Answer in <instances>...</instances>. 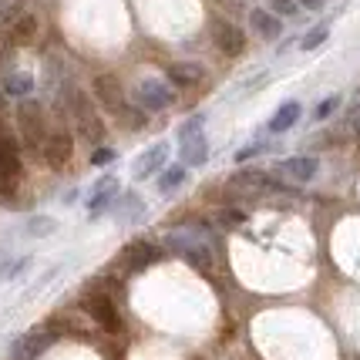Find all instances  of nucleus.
<instances>
[{
  "label": "nucleus",
  "instance_id": "obj_1",
  "mask_svg": "<svg viewBox=\"0 0 360 360\" xmlns=\"http://www.w3.org/2000/svg\"><path fill=\"white\" fill-rule=\"evenodd\" d=\"M165 250H172L179 259H186L192 269H199V273H209L212 263H216V256L209 250V243H205L199 233H188V229H172V233H165Z\"/></svg>",
  "mask_w": 360,
  "mask_h": 360
},
{
  "label": "nucleus",
  "instance_id": "obj_2",
  "mask_svg": "<svg viewBox=\"0 0 360 360\" xmlns=\"http://www.w3.org/2000/svg\"><path fill=\"white\" fill-rule=\"evenodd\" d=\"M205 118L202 115H195V118H188L182 131H179V152H182V162H186V169H202L205 162H209V141H205Z\"/></svg>",
  "mask_w": 360,
  "mask_h": 360
},
{
  "label": "nucleus",
  "instance_id": "obj_3",
  "mask_svg": "<svg viewBox=\"0 0 360 360\" xmlns=\"http://www.w3.org/2000/svg\"><path fill=\"white\" fill-rule=\"evenodd\" d=\"M17 122H20V131H24V141L31 145L34 152H44V141H47V135H51V128L44 125V111H41V105L24 101L20 111H17Z\"/></svg>",
  "mask_w": 360,
  "mask_h": 360
},
{
  "label": "nucleus",
  "instance_id": "obj_4",
  "mask_svg": "<svg viewBox=\"0 0 360 360\" xmlns=\"http://www.w3.org/2000/svg\"><path fill=\"white\" fill-rule=\"evenodd\" d=\"M84 310L94 316L98 327H105L108 333H118V330H122V314H118V307H115V300H111L108 293H88V297H84Z\"/></svg>",
  "mask_w": 360,
  "mask_h": 360
},
{
  "label": "nucleus",
  "instance_id": "obj_5",
  "mask_svg": "<svg viewBox=\"0 0 360 360\" xmlns=\"http://www.w3.org/2000/svg\"><path fill=\"white\" fill-rule=\"evenodd\" d=\"M169 145L165 141H158V145H152V148H145L139 155V162H135V169H131V175H135V182H145V179H152V175H162L169 165Z\"/></svg>",
  "mask_w": 360,
  "mask_h": 360
},
{
  "label": "nucleus",
  "instance_id": "obj_6",
  "mask_svg": "<svg viewBox=\"0 0 360 360\" xmlns=\"http://www.w3.org/2000/svg\"><path fill=\"white\" fill-rule=\"evenodd\" d=\"M135 101H139L145 111H162V108H169V105L175 101V94H172L169 84L148 78V81H141L139 88H135Z\"/></svg>",
  "mask_w": 360,
  "mask_h": 360
},
{
  "label": "nucleus",
  "instance_id": "obj_7",
  "mask_svg": "<svg viewBox=\"0 0 360 360\" xmlns=\"http://www.w3.org/2000/svg\"><path fill=\"white\" fill-rule=\"evenodd\" d=\"M229 186H239V188H252V192H286V182H280L276 175L269 172H259V169H243L229 179Z\"/></svg>",
  "mask_w": 360,
  "mask_h": 360
},
{
  "label": "nucleus",
  "instance_id": "obj_8",
  "mask_svg": "<svg viewBox=\"0 0 360 360\" xmlns=\"http://www.w3.org/2000/svg\"><path fill=\"white\" fill-rule=\"evenodd\" d=\"M212 37H216V47H219L226 58H239V54L246 51V37H243V31H239L236 24L219 20V24L212 27Z\"/></svg>",
  "mask_w": 360,
  "mask_h": 360
},
{
  "label": "nucleus",
  "instance_id": "obj_9",
  "mask_svg": "<svg viewBox=\"0 0 360 360\" xmlns=\"http://www.w3.org/2000/svg\"><path fill=\"white\" fill-rule=\"evenodd\" d=\"M94 94H98V101H101L108 111H115V115L125 108L122 84H118V78H111V75H98V78H94Z\"/></svg>",
  "mask_w": 360,
  "mask_h": 360
},
{
  "label": "nucleus",
  "instance_id": "obj_10",
  "mask_svg": "<svg viewBox=\"0 0 360 360\" xmlns=\"http://www.w3.org/2000/svg\"><path fill=\"white\" fill-rule=\"evenodd\" d=\"M54 344V333H47V330H37V333H27V337H20L14 344V360H34L41 357L47 347Z\"/></svg>",
  "mask_w": 360,
  "mask_h": 360
},
{
  "label": "nucleus",
  "instance_id": "obj_11",
  "mask_svg": "<svg viewBox=\"0 0 360 360\" xmlns=\"http://www.w3.org/2000/svg\"><path fill=\"white\" fill-rule=\"evenodd\" d=\"M115 199H118V179H115V175H105V179L91 188V195H88V212L98 216V212H105Z\"/></svg>",
  "mask_w": 360,
  "mask_h": 360
},
{
  "label": "nucleus",
  "instance_id": "obj_12",
  "mask_svg": "<svg viewBox=\"0 0 360 360\" xmlns=\"http://www.w3.org/2000/svg\"><path fill=\"white\" fill-rule=\"evenodd\" d=\"M71 148H75V141H71V135H68V131H51L41 155H44L51 165H64V162L71 158Z\"/></svg>",
  "mask_w": 360,
  "mask_h": 360
},
{
  "label": "nucleus",
  "instance_id": "obj_13",
  "mask_svg": "<svg viewBox=\"0 0 360 360\" xmlns=\"http://www.w3.org/2000/svg\"><path fill=\"white\" fill-rule=\"evenodd\" d=\"M20 172V155H17V145L11 135L0 131V182H14Z\"/></svg>",
  "mask_w": 360,
  "mask_h": 360
},
{
  "label": "nucleus",
  "instance_id": "obj_14",
  "mask_svg": "<svg viewBox=\"0 0 360 360\" xmlns=\"http://www.w3.org/2000/svg\"><path fill=\"white\" fill-rule=\"evenodd\" d=\"M280 172L290 175L293 182H310L316 172H320V162L314 155H297V158H286L280 162Z\"/></svg>",
  "mask_w": 360,
  "mask_h": 360
},
{
  "label": "nucleus",
  "instance_id": "obj_15",
  "mask_svg": "<svg viewBox=\"0 0 360 360\" xmlns=\"http://www.w3.org/2000/svg\"><path fill=\"white\" fill-rule=\"evenodd\" d=\"M250 27L259 34L263 41H276L283 34V20L273 14V11H259V7H256V11H250Z\"/></svg>",
  "mask_w": 360,
  "mask_h": 360
},
{
  "label": "nucleus",
  "instance_id": "obj_16",
  "mask_svg": "<svg viewBox=\"0 0 360 360\" xmlns=\"http://www.w3.org/2000/svg\"><path fill=\"white\" fill-rule=\"evenodd\" d=\"M4 34H7L11 44H27V41H34V34H37V17L34 14H14Z\"/></svg>",
  "mask_w": 360,
  "mask_h": 360
},
{
  "label": "nucleus",
  "instance_id": "obj_17",
  "mask_svg": "<svg viewBox=\"0 0 360 360\" xmlns=\"http://www.w3.org/2000/svg\"><path fill=\"white\" fill-rule=\"evenodd\" d=\"M300 122V101H283L280 111L269 118V131L280 135V131H290V128Z\"/></svg>",
  "mask_w": 360,
  "mask_h": 360
},
{
  "label": "nucleus",
  "instance_id": "obj_18",
  "mask_svg": "<svg viewBox=\"0 0 360 360\" xmlns=\"http://www.w3.org/2000/svg\"><path fill=\"white\" fill-rule=\"evenodd\" d=\"M155 259H162V246H155V243H135V246L128 250V263H131V269L152 266Z\"/></svg>",
  "mask_w": 360,
  "mask_h": 360
},
{
  "label": "nucleus",
  "instance_id": "obj_19",
  "mask_svg": "<svg viewBox=\"0 0 360 360\" xmlns=\"http://www.w3.org/2000/svg\"><path fill=\"white\" fill-rule=\"evenodd\" d=\"M205 78V71H202V64H188V61H179L169 68V81L172 84H195V81H202Z\"/></svg>",
  "mask_w": 360,
  "mask_h": 360
},
{
  "label": "nucleus",
  "instance_id": "obj_20",
  "mask_svg": "<svg viewBox=\"0 0 360 360\" xmlns=\"http://www.w3.org/2000/svg\"><path fill=\"white\" fill-rule=\"evenodd\" d=\"M4 94H11V98H27L34 91V78L31 75H24V71H14V75H7L4 78Z\"/></svg>",
  "mask_w": 360,
  "mask_h": 360
},
{
  "label": "nucleus",
  "instance_id": "obj_21",
  "mask_svg": "<svg viewBox=\"0 0 360 360\" xmlns=\"http://www.w3.org/2000/svg\"><path fill=\"white\" fill-rule=\"evenodd\" d=\"M186 175H188L186 165H169L165 172L158 175V192H162V195H169V192H175V188H179L182 182H186Z\"/></svg>",
  "mask_w": 360,
  "mask_h": 360
},
{
  "label": "nucleus",
  "instance_id": "obj_22",
  "mask_svg": "<svg viewBox=\"0 0 360 360\" xmlns=\"http://www.w3.org/2000/svg\"><path fill=\"white\" fill-rule=\"evenodd\" d=\"M141 212H145V202H141L135 192H128V195H122V202L115 205V216L122 222H131V219H139Z\"/></svg>",
  "mask_w": 360,
  "mask_h": 360
},
{
  "label": "nucleus",
  "instance_id": "obj_23",
  "mask_svg": "<svg viewBox=\"0 0 360 360\" xmlns=\"http://www.w3.org/2000/svg\"><path fill=\"white\" fill-rule=\"evenodd\" d=\"M78 125H81V135H84L88 141H94V145H98V141L105 139V125H101V118H94V115H88V118H81Z\"/></svg>",
  "mask_w": 360,
  "mask_h": 360
},
{
  "label": "nucleus",
  "instance_id": "obj_24",
  "mask_svg": "<svg viewBox=\"0 0 360 360\" xmlns=\"http://www.w3.org/2000/svg\"><path fill=\"white\" fill-rule=\"evenodd\" d=\"M269 11H273L276 17H297L300 4L297 0H269Z\"/></svg>",
  "mask_w": 360,
  "mask_h": 360
},
{
  "label": "nucleus",
  "instance_id": "obj_25",
  "mask_svg": "<svg viewBox=\"0 0 360 360\" xmlns=\"http://www.w3.org/2000/svg\"><path fill=\"white\" fill-rule=\"evenodd\" d=\"M337 105H340V94H330V98H323V101L316 105L314 118H316V122H323V118H330V115L337 111Z\"/></svg>",
  "mask_w": 360,
  "mask_h": 360
},
{
  "label": "nucleus",
  "instance_id": "obj_26",
  "mask_svg": "<svg viewBox=\"0 0 360 360\" xmlns=\"http://www.w3.org/2000/svg\"><path fill=\"white\" fill-rule=\"evenodd\" d=\"M327 37H330L327 27H314V31H310L307 37H303V41H300V47H303V51H314V47H320L323 41H327Z\"/></svg>",
  "mask_w": 360,
  "mask_h": 360
},
{
  "label": "nucleus",
  "instance_id": "obj_27",
  "mask_svg": "<svg viewBox=\"0 0 360 360\" xmlns=\"http://www.w3.org/2000/svg\"><path fill=\"white\" fill-rule=\"evenodd\" d=\"M219 222L222 226H243V222H246V212H243V209H222Z\"/></svg>",
  "mask_w": 360,
  "mask_h": 360
},
{
  "label": "nucleus",
  "instance_id": "obj_28",
  "mask_svg": "<svg viewBox=\"0 0 360 360\" xmlns=\"http://www.w3.org/2000/svg\"><path fill=\"white\" fill-rule=\"evenodd\" d=\"M269 145H263V141H256V145H250V148H243V152H236V162H250L252 155H263Z\"/></svg>",
  "mask_w": 360,
  "mask_h": 360
},
{
  "label": "nucleus",
  "instance_id": "obj_29",
  "mask_svg": "<svg viewBox=\"0 0 360 360\" xmlns=\"http://www.w3.org/2000/svg\"><path fill=\"white\" fill-rule=\"evenodd\" d=\"M27 229H31V236H47L51 229H54V222L51 219H31L27 222Z\"/></svg>",
  "mask_w": 360,
  "mask_h": 360
},
{
  "label": "nucleus",
  "instance_id": "obj_30",
  "mask_svg": "<svg viewBox=\"0 0 360 360\" xmlns=\"http://www.w3.org/2000/svg\"><path fill=\"white\" fill-rule=\"evenodd\" d=\"M108 162H115V148H98L91 155V165H108Z\"/></svg>",
  "mask_w": 360,
  "mask_h": 360
},
{
  "label": "nucleus",
  "instance_id": "obj_31",
  "mask_svg": "<svg viewBox=\"0 0 360 360\" xmlns=\"http://www.w3.org/2000/svg\"><path fill=\"white\" fill-rule=\"evenodd\" d=\"M300 7H310V11H316V7H320V4H323V0H297Z\"/></svg>",
  "mask_w": 360,
  "mask_h": 360
},
{
  "label": "nucleus",
  "instance_id": "obj_32",
  "mask_svg": "<svg viewBox=\"0 0 360 360\" xmlns=\"http://www.w3.org/2000/svg\"><path fill=\"white\" fill-rule=\"evenodd\" d=\"M350 131L360 139V115H354V118H350Z\"/></svg>",
  "mask_w": 360,
  "mask_h": 360
}]
</instances>
